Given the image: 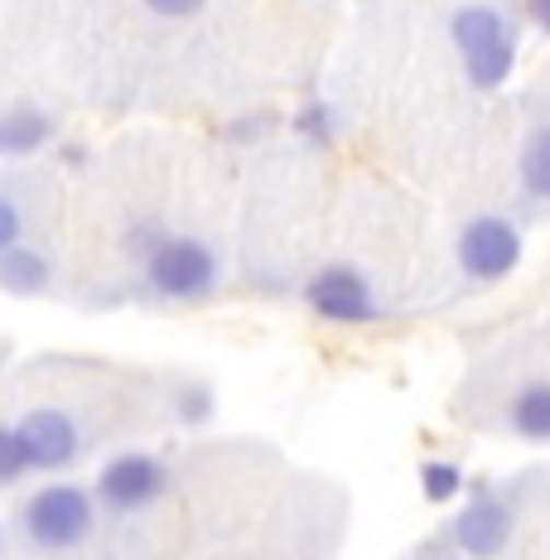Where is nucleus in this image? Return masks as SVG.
<instances>
[{
	"label": "nucleus",
	"instance_id": "nucleus-5",
	"mask_svg": "<svg viewBox=\"0 0 550 560\" xmlns=\"http://www.w3.org/2000/svg\"><path fill=\"white\" fill-rule=\"evenodd\" d=\"M304 305L314 310V319L324 324H348V329H362V324H377L382 305L372 295L367 276L353 271V266H324L319 276L304 280Z\"/></svg>",
	"mask_w": 550,
	"mask_h": 560
},
{
	"label": "nucleus",
	"instance_id": "nucleus-19",
	"mask_svg": "<svg viewBox=\"0 0 550 560\" xmlns=\"http://www.w3.org/2000/svg\"><path fill=\"white\" fill-rule=\"evenodd\" d=\"M155 15H165V20H189V15H198V10L208 5V0H145Z\"/></svg>",
	"mask_w": 550,
	"mask_h": 560
},
{
	"label": "nucleus",
	"instance_id": "nucleus-17",
	"mask_svg": "<svg viewBox=\"0 0 550 560\" xmlns=\"http://www.w3.org/2000/svg\"><path fill=\"white\" fill-rule=\"evenodd\" d=\"M20 237H25V223H20V208L10 203L5 194H0V256L15 252V247H20Z\"/></svg>",
	"mask_w": 550,
	"mask_h": 560
},
{
	"label": "nucleus",
	"instance_id": "nucleus-14",
	"mask_svg": "<svg viewBox=\"0 0 550 560\" xmlns=\"http://www.w3.org/2000/svg\"><path fill=\"white\" fill-rule=\"evenodd\" d=\"M420 493H425V503H454V498L464 493V469L454 459H425L420 464Z\"/></svg>",
	"mask_w": 550,
	"mask_h": 560
},
{
	"label": "nucleus",
	"instance_id": "nucleus-20",
	"mask_svg": "<svg viewBox=\"0 0 550 560\" xmlns=\"http://www.w3.org/2000/svg\"><path fill=\"white\" fill-rule=\"evenodd\" d=\"M526 10H531V20L550 34V0H526Z\"/></svg>",
	"mask_w": 550,
	"mask_h": 560
},
{
	"label": "nucleus",
	"instance_id": "nucleus-6",
	"mask_svg": "<svg viewBox=\"0 0 550 560\" xmlns=\"http://www.w3.org/2000/svg\"><path fill=\"white\" fill-rule=\"evenodd\" d=\"M169 488V469L155 454H116L107 469L97 474V498L112 512H140L160 503Z\"/></svg>",
	"mask_w": 550,
	"mask_h": 560
},
{
	"label": "nucleus",
	"instance_id": "nucleus-18",
	"mask_svg": "<svg viewBox=\"0 0 550 560\" xmlns=\"http://www.w3.org/2000/svg\"><path fill=\"white\" fill-rule=\"evenodd\" d=\"M222 136L237 140V145H247V140H261V136H271V116H237V121L222 126Z\"/></svg>",
	"mask_w": 550,
	"mask_h": 560
},
{
	"label": "nucleus",
	"instance_id": "nucleus-7",
	"mask_svg": "<svg viewBox=\"0 0 550 560\" xmlns=\"http://www.w3.org/2000/svg\"><path fill=\"white\" fill-rule=\"evenodd\" d=\"M20 440H25V454H30V469H68L83 450V435H78V420L58 406H39L20 420Z\"/></svg>",
	"mask_w": 550,
	"mask_h": 560
},
{
	"label": "nucleus",
	"instance_id": "nucleus-11",
	"mask_svg": "<svg viewBox=\"0 0 550 560\" xmlns=\"http://www.w3.org/2000/svg\"><path fill=\"white\" fill-rule=\"evenodd\" d=\"M54 140V121L39 107H15L0 116V150L5 155H34Z\"/></svg>",
	"mask_w": 550,
	"mask_h": 560
},
{
	"label": "nucleus",
	"instance_id": "nucleus-16",
	"mask_svg": "<svg viewBox=\"0 0 550 560\" xmlns=\"http://www.w3.org/2000/svg\"><path fill=\"white\" fill-rule=\"evenodd\" d=\"M179 420L184 425H203L208 416H213V387H203V382H194V387H184L179 392Z\"/></svg>",
	"mask_w": 550,
	"mask_h": 560
},
{
	"label": "nucleus",
	"instance_id": "nucleus-8",
	"mask_svg": "<svg viewBox=\"0 0 550 560\" xmlns=\"http://www.w3.org/2000/svg\"><path fill=\"white\" fill-rule=\"evenodd\" d=\"M507 541H512V508L478 483L468 508L454 517V546L473 560H493Z\"/></svg>",
	"mask_w": 550,
	"mask_h": 560
},
{
	"label": "nucleus",
	"instance_id": "nucleus-1",
	"mask_svg": "<svg viewBox=\"0 0 550 560\" xmlns=\"http://www.w3.org/2000/svg\"><path fill=\"white\" fill-rule=\"evenodd\" d=\"M449 39L459 49L464 78L478 92H498L517 68V34L493 5H464L449 20Z\"/></svg>",
	"mask_w": 550,
	"mask_h": 560
},
{
	"label": "nucleus",
	"instance_id": "nucleus-4",
	"mask_svg": "<svg viewBox=\"0 0 550 560\" xmlns=\"http://www.w3.org/2000/svg\"><path fill=\"white\" fill-rule=\"evenodd\" d=\"M145 280L165 300H203L218 285V256L198 237H165L145 256Z\"/></svg>",
	"mask_w": 550,
	"mask_h": 560
},
{
	"label": "nucleus",
	"instance_id": "nucleus-10",
	"mask_svg": "<svg viewBox=\"0 0 550 560\" xmlns=\"http://www.w3.org/2000/svg\"><path fill=\"white\" fill-rule=\"evenodd\" d=\"M49 280H54L49 256H44L39 247H25V242H20L15 252L0 256V290H5V295H15V300L44 295V290H49Z\"/></svg>",
	"mask_w": 550,
	"mask_h": 560
},
{
	"label": "nucleus",
	"instance_id": "nucleus-13",
	"mask_svg": "<svg viewBox=\"0 0 550 560\" xmlns=\"http://www.w3.org/2000/svg\"><path fill=\"white\" fill-rule=\"evenodd\" d=\"M290 126H295V136H304L309 145H333L338 131H343V126H338V107H333V102H324V97L304 102Z\"/></svg>",
	"mask_w": 550,
	"mask_h": 560
},
{
	"label": "nucleus",
	"instance_id": "nucleus-15",
	"mask_svg": "<svg viewBox=\"0 0 550 560\" xmlns=\"http://www.w3.org/2000/svg\"><path fill=\"white\" fill-rule=\"evenodd\" d=\"M25 469H30V454H25V440H20V425H0V488L15 483Z\"/></svg>",
	"mask_w": 550,
	"mask_h": 560
},
{
	"label": "nucleus",
	"instance_id": "nucleus-2",
	"mask_svg": "<svg viewBox=\"0 0 550 560\" xmlns=\"http://www.w3.org/2000/svg\"><path fill=\"white\" fill-rule=\"evenodd\" d=\"M97 522V503L87 488L78 483H49L25 503V532L44 551H73L92 536Z\"/></svg>",
	"mask_w": 550,
	"mask_h": 560
},
{
	"label": "nucleus",
	"instance_id": "nucleus-9",
	"mask_svg": "<svg viewBox=\"0 0 550 560\" xmlns=\"http://www.w3.org/2000/svg\"><path fill=\"white\" fill-rule=\"evenodd\" d=\"M507 430L531 445H550V382H526L507 401Z\"/></svg>",
	"mask_w": 550,
	"mask_h": 560
},
{
	"label": "nucleus",
	"instance_id": "nucleus-3",
	"mask_svg": "<svg viewBox=\"0 0 550 560\" xmlns=\"http://www.w3.org/2000/svg\"><path fill=\"white\" fill-rule=\"evenodd\" d=\"M454 256H459V271L468 280L498 285V280H507L522 266V228L502 213H478L464 223Z\"/></svg>",
	"mask_w": 550,
	"mask_h": 560
},
{
	"label": "nucleus",
	"instance_id": "nucleus-21",
	"mask_svg": "<svg viewBox=\"0 0 550 560\" xmlns=\"http://www.w3.org/2000/svg\"><path fill=\"white\" fill-rule=\"evenodd\" d=\"M0 155H5V150H0Z\"/></svg>",
	"mask_w": 550,
	"mask_h": 560
},
{
	"label": "nucleus",
	"instance_id": "nucleus-12",
	"mask_svg": "<svg viewBox=\"0 0 550 560\" xmlns=\"http://www.w3.org/2000/svg\"><path fill=\"white\" fill-rule=\"evenodd\" d=\"M517 174H522V189L536 203H550V121H536L522 140V155H517Z\"/></svg>",
	"mask_w": 550,
	"mask_h": 560
}]
</instances>
